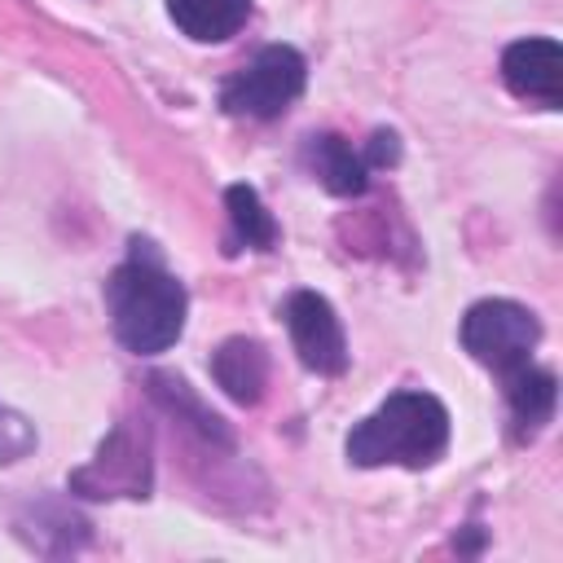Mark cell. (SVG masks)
Instances as JSON below:
<instances>
[{"mask_svg":"<svg viewBox=\"0 0 563 563\" xmlns=\"http://www.w3.org/2000/svg\"><path fill=\"white\" fill-rule=\"evenodd\" d=\"M457 339L471 352V361H479L484 369H493L501 378V374L519 369L523 361H532V352L541 343V321L532 308H523L515 299H479L466 308Z\"/></svg>","mask_w":563,"mask_h":563,"instance_id":"cell-5","label":"cell"},{"mask_svg":"<svg viewBox=\"0 0 563 563\" xmlns=\"http://www.w3.org/2000/svg\"><path fill=\"white\" fill-rule=\"evenodd\" d=\"M66 488L75 497L88 501H106V497H132L145 501L154 488V444H150V427L145 422H119L92 453V462H84L79 471H70Z\"/></svg>","mask_w":563,"mask_h":563,"instance_id":"cell-3","label":"cell"},{"mask_svg":"<svg viewBox=\"0 0 563 563\" xmlns=\"http://www.w3.org/2000/svg\"><path fill=\"white\" fill-rule=\"evenodd\" d=\"M299 158L312 172V180H321L339 198H356V194L369 189V167H365L361 145H352L339 132H312L303 141V154Z\"/></svg>","mask_w":563,"mask_h":563,"instance_id":"cell-9","label":"cell"},{"mask_svg":"<svg viewBox=\"0 0 563 563\" xmlns=\"http://www.w3.org/2000/svg\"><path fill=\"white\" fill-rule=\"evenodd\" d=\"M308 84V62L290 44H264L242 70L220 84V106L233 119H277Z\"/></svg>","mask_w":563,"mask_h":563,"instance_id":"cell-4","label":"cell"},{"mask_svg":"<svg viewBox=\"0 0 563 563\" xmlns=\"http://www.w3.org/2000/svg\"><path fill=\"white\" fill-rule=\"evenodd\" d=\"M106 312L114 339L132 356H158L185 334L189 290L176 273H167L150 238H132L128 260L106 277Z\"/></svg>","mask_w":563,"mask_h":563,"instance_id":"cell-1","label":"cell"},{"mask_svg":"<svg viewBox=\"0 0 563 563\" xmlns=\"http://www.w3.org/2000/svg\"><path fill=\"white\" fill-rule=\"evenodd\" d=\"M211 378L216 387L238 405H260L268 387V347L260 339L233 334L211 352Z\"/></svg>","mask_w":563,"mask_h":563,"instance_id":"cell-10","label":"cell"},{"mask_svg":"<svg viewBox=\"0 0 563 563\" xmlns=\"http://www.w3.org/2000/svg\"><path fill=\"white\" fill-rule=\"evenodd\" d=\"M31 449H35V427L26 422V413L0 400V462H22Z\"/></svg>","mask_w":563,"mask_h":563,"instance_id":"cell-15","label":"cell"},{"mask_svg":"<svg viewBox=\"0 0 563 563\" xmlns=\"http://www.w3.org/2000/svg\"><path fill=\"white\" fill-rule=\"evenodd\" d=\"M163 4L176 31L198 44H220L238 35L251 18V0H163Z\"/></svg>","mask_w":563,"mask_h":563,"instance_id":"cell-12","label":"cell"},{"mask_svg":"<svg viewBox=\"0 0 563 563\" xmlns=\"http://www.w3.org/2000/svg\"><path fill=\"white\" fill-rule=\"evenodd\" d=\"M13 528H18V537L31 541L40 554H48V537H57V554H75V550L88 541V519H79L70 506H62V501H53V497L22 506L18 519H13Z\"/></svg>","mask_w":563,"mask_h":563,"instance_id":"cell-13","label":"cell"},{"mask_svg":"<svg viewBox=\"0 0 563 563\" xmlns=\"http://www.w3.org/2000/svg\"><path fill=\"white\" fill-rule=\"evenodd\" d=\"M501 396H506V418H510V440L528 444L545 431L559 405V378L545 365L523 361L519 369L501 374Z\"/></svg>","mask_w":563,"mask_h":563,"instance_id":"cell-8","label":"cell"},{"mask_svg":"<svg viewBox=\"0 0 563 563\" xmlns=\"http://www.w3.org/2000/svg\"><path fill=\"white\" fill-rule=\"evenodd\" d=\"M501 84L519 101H537L545 110H559V101H563V44L550 35H528V40L506 44Z\"/></svg>","mask_w":563,"mask_h":563,"instance_id":"cell-7","label":"cell"},{"mask_svg":"<svg viewBox=\"0 0 563 563\" xmlns=\"http://www.w3.org/2000/svg\"><path fill=\"white\" fill-rule=\"evenodd\" d=\"M282 317H286V334H290V347L303 369L325 374V378L347 369V339H343V325L325 295L295 290V295H286Z\"/></svg>","mask_w":563,"mask_h":563,"instance_id":"cell-6","label":"cell"},{"mask_svg":"<svg viewBox=\"0 0 563 563\" xmlns=\"http://www.w3.org/2000/svg\"><path fill=\"white\" fill-rule=\"evenodd\" d=\"M145 387H150V400H154L163 413H172L176 422H189L207 444H216V449H233V435H229L224 418L211 413V409L194 396V387H189L180 374H150Z\"/></svg>","mask_w":563,"mask_h":563,"instance_id":"cell-11","label":"cell"},{"mask_svg":"<svg viewBox=\"0 0 563 563\" xmlns=\"http://www.w3.org/2000/svg\"><path fill=\"white\" fill-rule=\"evenodd\" d=\"M361 154H365V167H369V172L396 167V158H400V136L387 132V128H378V132H369V141L361 145Z\"/></svg>","mask_w":563,"mask_h":563,"instance_id":"cell-16","label":"cell"},{"mask_svg":"<svg viewBox=\"0 0 563 563\" xmlns=\"http://www.w3.org/2000/svg\"><path fill=\"white\" fill-rule=\"evenodd\" d=\"M224 211H229V224H233V233H229V251H242V246H251V251H273L277 246V238H282V229H277V220L268 216V207H264V198H260V189L255 185H229L224 189Z\"/></svg>","mask_w":563,"mask_h":563,"instance_id":"cell-14","label":"cell"},{"mask_svg":"<svg viewBox=\"0 0 563 563\" xmlns=\"http://www.w3.org/2000/svg\"><path fill=\"white\" fill-rule=\"evenodd\" d=\"M449 449V409L440 405V396L422 391V387H400L391 391L374 413H365L347 440L343 453L352 466H435Z\"/></svg>","mask_w":563,"mask_h":563,"instance_id":"cell-2","label":"cell"}]
</instances>
